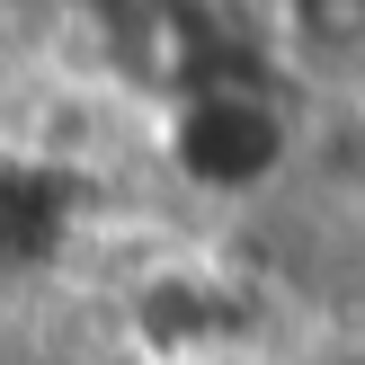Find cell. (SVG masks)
<instances>
[{"label": "cell", "instance_id": "3957f363", "mask_svg": "<svg viewBox=\"0 0 365 365\" xmlns=\"http://www.w3.org/2000/svg\"><path fill=\"white\" fill-rule=\"evenodd\" d=\"M107 205V170L45 152V143H0V277H53L89 241Z\"/></svg>", "mask_w": 365, "mask_h": 365}, {"label": "cell", "instance_id": "7a4b0ae2", "mask_svg": "<svg viewBox=\"0 0 365 365\" xmlns=\"http://www.w3.org/2000/svg\"><path fill=\"white\" fill-rule=\"evenodd\" d=\"M277 321V285L259 259H232L214 241H178L125 267L116 285V339L143 365H232Z\"/></svg>", "mask_w": 365, "mask_h": 365}, {"label": "cell", "instance_id": "6da1fadb", "mask_svg": "<svg viewBox=\"0 0 365 365\" xmlns=\"http://www.w3.org/2000/svg\"><path fill=\"white\" fill-rule=\"evenodd\" d=\"M312 89L285 63L267 71H223V81L187 89V98L152 107V160L178 196L205 214H259L312 170Z\"/></svg>", "mask_w": 365, "mask_h": 365}]
</instances>
